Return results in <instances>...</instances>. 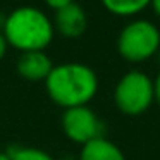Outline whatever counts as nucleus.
<instances>
[{
	"instance_id": "f257e3e1",
	"label": "nucleus",
	"mask_w": 160,
	"mask_h": 160,
	"mask_svg": "<svg viewBox=\"0 0 160 160\" xmlns=\"http://www.w3.org/2000/svg\"><path fill=\"white\" fill-rule=\"evenodd\" d=\"M47 93L64 108L83 107L97 95L98 78L91 67L79 62H66L53 66L45 79Z\"/></svg>"
},
{
	"instance_id": "f03ea898",
	"label": "nucleus",
	"mask_w": 160,
	"mask_h": 160,
	"mask_svg": "<svg viewBox=\"0 0 160 160\" xmlns=\"http://www.w3.org/2000/svg\"><path fill=\"white\" fill-rule=\"evenodd\" d=\"M5 40L22 52L45 50L53 38V22L43 11L31 5H21L7 14L4 24Z\"/></svg>"
},
{
	"instance_id": "7ed1b4c3",
	"label": "nucleus",
	"mask_w": 160,
	"mask_h": 160,
	"mask_svg": "<svg viewBox=\"0 0 160 160\" xmlns=\"http://www.w3.org/2000/svg\"><path fill=\"white\" fill-rule=\"evenodd\" d=\"M160 47V31L146 19L131 21L121 29L117 50L128 62H143L155 55Z\"/></svg>"
},
{
	"instance_id": "20e7f679",
	"label": "nucleus",
	"mask_w": 160,
	"mask_h": 160,
	"mask_svg": "<svg viewBox=\"0 0 160 160\" xmlns=\"http://www.w3.org/2000/svg\"><path fill=\"white\" fill-rule=\"evenodd\" d=\"M155 100L153 81L143 71H128L114 90V102L126 115H139L150 108Z\"/></svg>"
},
{
	"instance_id": "39448f33",
	"label": "nucleus",
	"mask_w": 160,
	"mask_h": 160,
	"mask_svg": "<svg viewBox=\"0 0 160 160\" xmlns=\"http://www.w3.org/2000/svg\"><path fill=\"white\" fill-rule=\"evenodd\" d=\"M62 129L67 138L81 145L102 136V122L88 105L66 108L62 115Z\"/></svg>"
},
{
	"instance_id": "423d86ee",
	"label": "nucleus",
	"mask_w": 160,
	"mask_h": 160,
	"mask_svg": "<svg viewBox=\"0 0 160 160\" xmlns=\"http://www.w3.org/2000/svg\"><path fill=\"white\" fill-rule=\"evenodd\" d=\"M52 22H53V29H57L62 36H66V38H78V36H81L86 31L88 18H86L84 9L79 4L72 2V4L55 11Z\"/></svg>"
},
{
	"instance_id": "0eeeda50",
	"label": "nucleus",
	"mask_w": 160,
	"mask_h": 160,
	"mask_svg": "<svg viewBox=\"0 0 160 160\" xmlns=\"http://www.w3.org/2000/svg\"><path fill=\"white\" fill-rule=\"evenodd\" d=\"M52 59L45 53V50L22 52L18 59V72L28 81H45L52 72Z\"/></svg>"
},
{
	"instance_id": "6e6552de",
	"label": "nucleus",
	"mask_w": 160,
	"mask_h": 160,
	"mask_svg": "<svg viewBox=\"0 0 160 160\" xmlns=\"http://www.w3.org/2000/svg\"><path fill=\"white\" fill-rule=\"evenodd\" d=\"M79 160H126V157L115 143L100 136L83 145Z\"/></svg>"
},
{
	"instance_id": "1a4fd4ad",
	"label": "nucleus",
	"mask_w": 160,
	"mask_h": 160,
	"mask_svg": "<svg viewBox=\"0 0 160 160\" xmlns=\"http://www.w3.org/2000/svg\"><path fill=\"white\" fill-rule=\"evenodd\" d=\"M152 0H102L107 11L117 16H132L141 12Z\"/></svg>"
},
{
	"instance_id": "9d476101",
	"label": "nucleus",
	"mask_w": 160,
	"mask_h": 160,
	"mask_svg": "<svg viewBox=\"0 0 160 160\" xmlns=\"http://www.w3.org/2000/svg\"><path fill=\"white\" fill-rule=\"evenodd\" d=\"M11 160H53L50 153L40 148H28V146H12L7 150Z\"/></svg>"
},
{
	"instance_id": "9b49d317",
	"label": "nucleus",
	"mask_w": 160,
	"mask_h": 160,
	"mask_svg": "<svg viewBox=\"0 0 160 160\" xmlns=\"http://www.w3.org/2000/svg\"><path fill=\"white\" fill-rule=\"evenodd\" d=\"M74 0H45V4L48 5V7H52L53 11H59V9L66 7V5L72 4Z\"/></svg>"
},
{
	"instance_id": "f8f14e48",
	"label": "nucleus",
	"mask_w": 160,
	"mask_h": 160,
	"mask_svg": "<svg viewBox=\"0 0 160 160\" xmlns=\"http://www.w3.org/2000/svg\"><path fill=\"white\" fill-rule=\"evenodd\" d=\"M7 47H9L7 40H5L4 33L0 31V60L4 59V57H5V53H7Z\"/></svg>"
},
{
	"instance_id": "ddd939ff",
	"label": "nucleus",
	"mask_w": 160,
	"mask_h": 160,
	"mask_svg": "<svg viewBox=\"0 0 160 160\" xmlns=\"http://www.w3.org/2000/svg\"><path fill=\"white\" fill-rule=\"evenodd\" d=\"M153 90H155V100L160 103V72L157 74L155 81H153Z\"/></svg>"
},
{
	"instance_id": "4468645a",
	"label": "nucleus",
	"mask_w": 160,
	"mask_h": 160,
	"mask_svg": "<svg viewBox=\"0 0 160 160\" xmlns=\"http://www.w3.org/2000/svg\"><path fill=\"white\" fill-rule=\"evenodd\" d=\"M150 5L153 7V11H155V14L160 18V0H152V2H150Z\"/></svg>"
},
{
	"instance_id": "2eb2a0df",
	"label": "nucleus",
	"mask_w": 160,
	"mask_h": 160,
	"mask_svg": "<svg viewBox=\"0 0 160 160\" xmlns=\"http://www.w3.org/2000/svg\"><path fill=\"white\" fill-rule=\"evenodd\" d=\"M5 18H7V16H5V14H2V12H0V29H4V24H5Z\"/></svg>"
},
{
	"instance_id": "dca6fc26",
	"label": "nucleus",
	"mask_w": 160,
	"mask_h": 160,
	"mask_svg": "<svg viewBox=\"0 0 160 160\" xmlns=\"http://www.w3.org/2000/svg\"><path fill=\"white\" fill-rule=\"evenodd\" d=\"M0 160H11V157L7 152H0Z\"/></svg>"
}]
</instances>
